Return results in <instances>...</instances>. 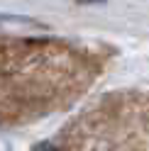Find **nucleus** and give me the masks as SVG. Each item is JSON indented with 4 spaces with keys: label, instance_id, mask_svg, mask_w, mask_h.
<instances>
[{
    "label": "nucleus",
    "instance_id": "f257e3e1",
    "mask_svg": "<svg viewBox=\"0 0 149 151\" xmlns=\"http://www.w3.org/2000/svg\"><path fill=\"white\" fill-rule=\"evenodd\" d=\"M32 151H64V149H59V146H54V144H49V141H44V144H39V146H34Z\"/></svg>",
    "mask_w": 149,
    "mask_h": 151
}]
</instances>
